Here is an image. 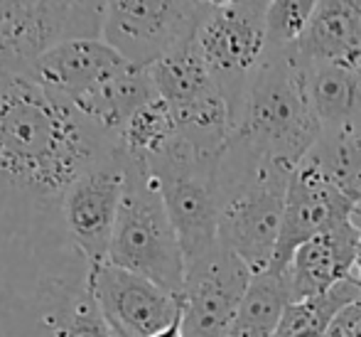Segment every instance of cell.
Instances as JSON below:
<instances>
[{"label":"cell","mask_w":361,"mask_h":337,"mask_svg":"<svg viewBox=\"0 0 361 337\" xmlns=\"http://www.w3.org/2000/svg\"><path fill=\"white\" fill-rule=\"evenodd\" d=\"M114 148L118 141L74 104L25 71L0 69V242L30 249L67 244L64 195Z\"/></svg>","instance_id":"1"},{"label":"cell","mask_w":361,"mask_h":337,"mask_svg":"<svg viewBox=\"0 0 361 337\" xmlns=\"http://www.w3.org/2000/svg\"><path fill=\"white\" fill-rule=\"evenodd\" d=\"M35 280H0L3 337H114L94 290V264L69 244L49 247Z\"/></svg>","instance_id":"2"},{"label":"cell","mask_w":361,"mask_h":337,"mask_svg":"<svg viewBox=\"0 0 361 337\" xmlns=\"http://www.w3.org/2000/svg\"><path fill=\"white\" fill-rule=\"evenodd\" d=\"M293 170L228 138L216 162L219 242L258 273L276 259Z\"/></svg>","instance_id":"3"},{"label":"cell","mask_w":361,"mask_h":337,"mask_svg":"<svg viewBox=\"0 0 361 337\" xmlns=\"http://www.w3.org/2000/svg\"><path fill=\"white\" fill-rule=\"evenodd\" d=\"M322 138L302 89V69L290 47H268L243 99L231 141L263 158L295 167Z\"/></svg>","instance_id":"4"},{"label":"cell","mask_w":361,"mask_h":337,"mask_svg":"<svg viewBox=\"0 0 361 337\" xmlns=\"http://www.w3.org/2000/svg\"><path fill=\"white\" fill-rule=\"evenodd\" d=\"M109 264L145 276L177 295L185 285L187 261L177 229L147 162L133 155H128L126 190L116 219Z\"/></svg>","instance_id":"5"},{"label":"cell","mask_w":361,"mask_h":337,"mask_svg":"<svg viewBox=\"0 0 361 337\" xmlns=\"http://www.w3.org/2000/svg\"><path fill=\"white\" fill-rule=\"evenodd\" d=\"M180 237L185 261L219 244V155H204L177 138L167 150L145 160Z\"/></svg>","instance_id":"6"},{"label":"cell","mask_w":361,"mask_h":337,"mask_svg":"<svg viewBox=\"0 0 361 337\" xmlns=\"http://www.w3.org/2000/svg\"><path fill=\"white\" fill-rule=\"evenodd\" d=\"M209 10L200 0H109L101 40L147 69L192 42Z\"/></svg>","instance_id":"7"},{"label":"cell","mask_w":361,"mask_h":337,"mask_svg":"<svg viewBox=\"0 0 361 337\" xmlns=\"http://www.w3.org/2000/svg\"><path fill=\"white\" fill-rule=\"evenodd\" d=\"M195 40L236 126L253 74L268 52L266 13L241 3L212 8Z\"/></svg>","instance_id":"8"},{"label":"cell","mask_w":361,"mask_h":337,"mask_svg":"<svg viewBox=\"0 0 361 337\" xmlns=\"http://www.w3.org/2000/svg\"><path fill=\"white\" fill-rule=\"evenodd\" d=\"M126 170H128V153L118 143V148L86 167L64 195V242L94 266L109 261L116 219L126 190Z\"/></svg>","instance_id":"9"},{"label":"cell","mask_w":361,"mask_h":337,"mask_svg":"<svg viewBox=\"0 0 361 337\" xmlns=\"http://www.w3.org/2000/svg\"><path fill=\"white\" fill-rule=\"evenodd\" d=\"M253 271L221 242L187 261L182 285V333L185 337H226Z\"/></svg>","instance_id":"10"},{"label":"cell","mask_w":361,"mask_h":337,"mask_svg":"<svg viewBox=\"0 0 361 337\" xmlns=\"http://www.w3.org/2000/svg\"><path fill=\"white\" fill-rule=\"evenodd\" d=\"M94 290L114 337H152L182 315L177 293L109 261L94 268Z\"/></svg>","instance_id":"11"},{"label":"cell","mask_w":361,"mask_h":337,"mask_svg":"<svg viewBox=\"0 0 361 337\" xmlns=\"http://www.w3.org/2000/svg\"><path fill=\"white\" fill-rule=\"evenodd\" d=\"M354 207H357V202H352L344 192H339L324 177L317 162L307 155L290 175L281 239H278L276 259L271 266L288 271L293 254L305 242L352 219Z\"/></svg>","instance_id":"12"},{"label":"cell","mask_w":361,"mask_h":337,"mask_svg":"<svg viewBox=\"0 0 361 337\" xmlns=\"http://www.w3.org/2000/svg\"><path fill=\"white\" fill-rule=\"evenodd\" d=\"M130 67L104 40H67L42 52L25 74L44 91L76 104L101 81Z\"/></svg>","instance_id":"13"},{"label":"cell","mask_w":361,"mask_h":337,"mask_svg":"<svg viewBox=\"0 0 361 337\" xmlns=\"http://www.w3.org/2000/svg\"><path fill=\"white\" fill-rule=\"evenodd\" d=\"M361 239L352 219L305 242L288 264L293 300L327 293L352 276Z\"/></svg>","instance_id":"14"},{"label":"cell","mask_w":361,"mask_h":337,"mask_svg":"<svg viewBox=\"0 0 361 337\" xmlns=\"http://www.w3.org/2000/svg\"><path fill=\"white\" fill-rule=\"evenodd\" d=\"M288 47L300 62L361 69V0H319L305 32Z\"/></svg>","instance_id":"15"},{"label":"cell","mask_w":361,"mask_h":337,"mask_svg":"<svg viewBox=\"0 0 361 337\" xmlns=\"http://www.w3.org/2000/svg\"><path fill=\"white\" fill-rule=\"evenodd\" d=\"M300 69L305 96L322 134L344 129L361 114V69L332 62H300Z\"/></svg>","instance_id":"16"},{"label":"cell","mask_w":361,"mask_h":337,"mask_svg":"<svg viewBox=\"0 0 361 337\" xmlns=\"http://www.w3.org/2000/svg\"><path fill=\"white\" fill-rule=\"evenodd\" d=\"M155 99L157 89L152 84L150 69L130 64L111 79L101 81L96 89L81 96L74 106L118 141L121 131L133 119L135 111H140Z\"/></svg>","instance_id":"17"},{"label":"cell","mask_w":361,"mask_h":337,"mask_svg":"<svg viewBox=\"0 0 361 337\" xmlns=\"http://www.w3.org/2000/svg\"><path fill=\"white\" fill-rule=\"evenodd\" d=\"M293 303L288 271L268 266L253 273L226 337H273Z\"/></svg>","instance_id":"18"},{"label":"cell","mask_w":361,"mask_h":337,"mask_svg":"<svg viewBox=\"0 0 361 337\" xmlns=\"http://www.w3.org/2000/svg\"><path fill=\"white\" fill-rule=\"evenodd\" d=\"M147 69H150L157 96L170 109L192 104V101L202 99V96L219 89L209 67H207L204 57H202L197 40L177 47L175 52L165 54V57L157 59Z\"/></svg>","instance_id":"19"},{"label":"cell","mask_w":361,"mask_h":337,"mask_svg":"<svg viewBox=\"0 0 361 337\" xmlns=\"http://www.w3.org/2000/svg\"><path fill=\"white\" fill-rule=\"evenodd\" d=\"M109 0H35L44 52L67 40H101Z\"/></svg>","instance_id":"20"},{"label":"cell","mask_w":361,"mask_h":337,"mask_svg":"<svg viewBox=\"0 0 361 337\" xmlns=\"http://www.w3.org/2000/svg\"><path fill=\"white\" fill-rule=\"evenodd\" d=\"M42 52L35 0H0V69L25 71Z\"/></svg>","instance_id":"21"},{"label":"cell","mask_w":361,"mask_h":337,"mask_svg":"<svg viewBox=\"0 0 361 337\" xmlns=\"http://www.w3.org/2000/svg\"><path fill=\"white\" fill-rule=\"evenodd\" d=\"M177 138H180V134H177L172 109L157 96L155 101L135 111L133 119L121 131L118 143L128 155L150 160V158L160 155L162 150H167Z\"/></svg>","instance_id":"22"},{"label":"cell","mask_w":361,"mask_h":337,"mask_svg":"<svg viewBox=\"0 0 361 337\" xmlns=\"http://www.w3.org/2000/svg\"><path fill=\"white\" fill-rule=\"evenodd\" d=\"M319 0H268L266 5V32L268 47L293 45L312 20Z\"/></svg>","instance_id":"23"},{"label":"cell","mask_w":361,"mask_h":337,"mask_svg":"<svg viewBox=\"0 0 361 337\" xmlns=\"http://www.w3.org/2000/svg\"><path fill=\"white\" fill-rule=\"evenodd\" d=\"M152 337H185V333H182V315L172 325H167L165 330H160V333H155Z\"/></svg>","instance_id":"24"},{"label":"cell","mask_w":361,"mask_h":337,"mask_svg":"<svg viewBox=\"0 0 361 337\" xmlns=\"http://www.w3.org/2000/svg\"><path fill=\"white\" fill-rule=\"evenodd\" d=\"M349 278L354 280V283L361 288V247H359V256H357V264H354V268H352V276Z\"/></svg>","instance_id":"25"},{"label":"cell","mask_w":361,"mask_h":337,"mask_svg":"<svg viewBox=\"0 0 361 337\" xmlns=\"http://www.w3.org/2000/svg\"><path fill=\"white\" fill-rule=\"evenodd\" d=\"M207 8H226V5H233V0H200Z\"/></svg>","instance_id":"26"},{"label":"cell","mask_w":361,"mask_h":337,"mask_svg":"<svg viewBox=\"0 0 361 337\" xmlns=\"http://www.w3.org/2000/svg\"><path fill=\"white\" fill-rule=\"evenodd\" d=\"M352 222H354V227H357V232H359V239H361V202L354 207V212H352Z\"/></svg>","instance_id":"27"},{"label":"cell","mask_w":361,"mask_h":337,"mask_svg":"<svg viewBox=\"0 0 361 337\" xmlns=\"http://www.w3.org/2000/svg\"><path fill=\"white\" fill-rule=\"evenodd\" d=\"M349 337H361V320L357 323V328L352 330V335H349Z\"/></svg>","instance_id":"28"}]
</instances>
